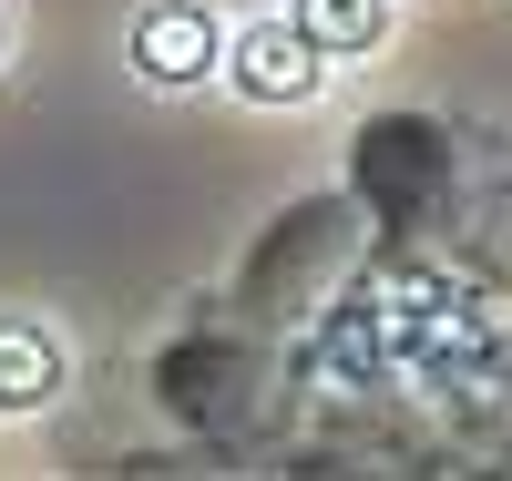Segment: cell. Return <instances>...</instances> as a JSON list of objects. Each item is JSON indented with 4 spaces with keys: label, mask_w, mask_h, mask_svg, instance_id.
<instances>
[{
    "label": "cell",
    "mask_w": 512,
    "mask_h": 481,
    "mask_svg": "<svg viewBox=\"0 0 512 481\" xmlns=\"http://www.w3.org/2000/svg\"><path fill=\"white\" fill-rule=\"evenodd\" d=\"M216 62L236 72L246 103H308V93H318V52H308V31H297V21H246Z\"/></svg>",
    "instance_id": "cell-1"
},
{
    "label": "cell",
    "mask_w": 512,
    "mask_h": 481,
    "mask_svg": "<svg viewBox=\"0 0 512 481\" xmlns=\"http://www.w3.org/2000/svg\"><path fill=\"white\" fill-rule=\"evenodd\" d=\"M216 52H226V31H216L205 0H154V11L134 21V72L144 82H205Z\"/></svg>",
    "instance_id": "cell-2"
},
{
    "label": "cell",
    "mask_w": 512,
    "mask_h": 481,
    "mask_svg": "<svg viewBox=\"0 0 512 481\" xmlns=\"http://www.w3.org/2000/svg\"><path fill=\"white\" fill-rule=\"evenodd\" d=\"M359 185L379 195V205H420V195H431L441 185V144H431V123H379V134L359 144Z\"/></svg>",
    "instance_id": "cell-3"
},
{
    "label": "cell",
    "mask_w": 512,
    "mask_h": 481,
    "mask_svg": "<svg viewBox=\"0 0 512 481\" xmlns=\"http://www.w3.org/2000/svg\"><path fill=\"white\" fill-rule=\"evenodd\" d=\"M287 21L308 31L318 62H369L379 41H390V0H297Z\"/></svg>",
    "instance_id": "cell-4"
},
{
    "label": "cell",
    "mask_w": 512,
    "mask_h": 481,
    "mask_svg": "<svg viewBox=\"0 0 512 481\" xmlns=\"http://www.w3.org/2000/svg\"><path fill=\"white\" fill-rule=\"evenodd\" d=\"M62 389V348L31 318H0V410H41Z\"/></svg>",
    "instance_id": "cell-5"
}]
</instances>
